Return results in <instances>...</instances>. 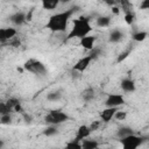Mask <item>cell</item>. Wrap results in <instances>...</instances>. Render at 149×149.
<instances>
[{
    "label": "cell",
    "instance_id": "6da1fadb",
    "mask_svg": "<svg viewBox=\"0 0 149 149\" xmlns=\"http://www.w3.org/2000/svg\"><path fill=\"white\" fill-rule=\"evenodd\" d=\"M73 13H74V9L71 8V9H66L64 12L51 15L48 22L45 23V28H48L52 33H64L68 28V23L71 16L73 15Z\"/></svg>",
    "mask_w": 149,
    "mask_h": 149
},
{
    "label": "cell",
    "instance_id": "7a4b0ae2",
    "mask_svg": "<svg viewBox=\"0 0 149 149\" xmlns=\"http://www.w3.org/2000/svg\"><path fill=\"white\" fill-rule=\"evenodd\" d=\"M92 31V26L90 23V19L86 16H79L73 20V26L68 34V40L71 38H84L90 35Z\"/></svg>",
    "mask_w": 149,
    "mask_h": 149
},
{
    "label": "cell",
    "instance_id": "3957f363",
    "mask_svg": "<svg viewBox=\"0 0 149 149\" xmlns=\"http://www.w3.org/2000/svg\"><path fill=\"white\" fill-rule=\"evenodd\" d=\"M69 119H70V116L61 109H51L44 116V121L49 126H58L61 123H64Z\"/></svg>",
    "mask_w": 149,
    "mask_h": 149
},
{
    "label": "cell",
    "instance_id": "277c9868",
    "mask_svg": "<svg viewBox=\"0 0 149 149\" xmlns=\"http://www.w3.org/2000/svg\"><path fill=\"white\" fill-rule=\"evenodd\" d=\"M23 69L30 73H34L36 76H45L47 74V68L45 65L35 58H29L28 61L24 62L23 64Z\"/></svg>",
    "mask_w": 149,
    "mask_h": 149
},
{
    "label": "cell",
    "instance_id": "5b68a950",
    "mask_svg": "<svg viewBox=\"0 0 149 149\" xmlns=\"http://www.w3.org/2000/svg\"><path fill=\"white\" fill-rule=\"evenodd\" d=\"M143 142H144V137L136 134H132L123 139H120L122 149H137Z\"/></svg>",
    "mask_w": 149,
    "mask_h": 149
},
{
    "label": "cell",
    "instance_id": "8992f818",
    "mask_svg": "<svg viewBox=\"0 0 149 149\" xmlns=\"http://www.w3.org/2000/svg\"><path fill=\"white\" fill-rule=\"evenodd\" d=\"M98 52H99V50L93 49V51H92L90 55H86V56L79 58V59L76 62V64L73 65V68H72L73 71H77V72H84V71L90 66L91 62L98 56Z\"/></svg>",
    "mask_w": 149,
    "mask_h": 149
},
{
    "label": "cell",
    "instance_id": "52a82bcc",
    "mask_svg": "<svg viewBox=\"0 0 149 149\" xmlns=\"http://www.w3.org/2000/svg\"><path fill=\"white\" fill-rule=\"evenodd\" d=\"M126 102L123 94H119V93H111L107 95L106 100H105V106L106 107H114L118 108L119 106H122Z\"/></svg>",
    "mask_w": 149,
    "mask_h": 149
},
{
    "label": "cell",
    "instance_id": "ba28073f",
    "mask_svg": "<svg viewBox=\"0 0 149 149\" xmlns=\"http://www.w3.org/2000/svg\"><path fill=\"white\" fill-rule=\"evenodd\" d=\"M16 29L15 28H12V27H7V28H1L0 29V41L2 43L5 42H9L10 40L15 38V35H16Z\"/></svg>",
    "mask_w": 149,
    "mask_h": 149
},
{
    "label": "cell",
    "instance_id": "9c48e42d",
    "mask_svg": "<svg viewBox=\"0 0 149 149\" xmlns=\"http://www.w3.org/2000/svg\"><path fill=\"white\" fill-rule=\"evenodd\" d=\"M91 133H92V130L90 129V127H88V126H86V125H81V126H79V127H78L74 139H76L77 141L81 142L83 140L88 139V137H90V135H91Z\"/></svg>",
    "mask_w": 149,
    "mask_h": 149
},
{
    "label": "cell",
    "instance_id": "30bf717a",
    "mask_svg": "<svg viewBox=\"0 0 149 149\" xmlns=\"http://www.w3.org/2000/svg\"><path fill=\"white\" fill-rule=\"evenodd\" d=\"M118 111L119 109L118 108H114V107H106V108H104L100 112V119H101V121L102 122H109L114 118V115H115V113Z\"/></svg>",
    "mask_w": 149,
    "mask_h": 149
},
{
    "label": "cell",
    "instance_id": "8fae6325",
    "mask_svg": "<svg viewBox=\"0 0 149 149\" xmlns=\"http://www.w3.org/2000/svg\"><path fill=\"white\" fill-rule=\"evenodd\" d=\"M120 86H121V90L126 93H132L136 90V85H135V81L130 78H123L120 83Z\"/></svg>",
    "mask_w": 149,
    "mask_h": 149
},
{
    "label": "cell",
    "instance_id": "7c38bea8",
    "mask_svg": "<svg viewBox=\"0 0 149 149\" xmlns=\"http://www.w3.org/2000/svg\"><path fill=\"white\" fill-rule=\"evenodd\" d=\"M97 41V36L94 35H88L84 38L80 40L79 44L80 47H83L85 50H93L94 49V42Z\"/></svg>",
    "mask_w": 149,
    "mask_h": 149
},
{
    "label": "cell",
    "instance_id": "4fadbf2b",
    "mask_svg": "<svg viewBox=\"0 0 149 149\" xmlns=\"http://www.w3.org/2000/svg\"><path fill=\"white\" fill-rule=\"evenodd\" d=\"M10 21L15 26H21L27 21V16H26V14L23 12H17V13H15V14H13L10 16Z\"/></svg>",
    "mask_w": 149,
    "mask_h": 149
},
{
    "label": "cell",
    "instance_id": "5bb4252c",
    "mask_svg": "<svg viewBox=\"0 0 149 149\" xmlns=\"http://www.w3.org/2000/svg\"><path fill=\"white\" fill-rule=\"evenodd\" d=\"M98 146H99V143L97 140L86 139V140L81 141V149H98Z\"/></svg>",
    "mask_w": 149,
    "mask_h": 149
},
{
    "label": "cell",
    "instance_id": "9a60e30c",
    "mask_svg": "<svg viewBox=\"0 0 149 149\" xmlns=\"http://www.w3.org/2000/svg\"><path fill=\"white\" fill-rule=\"evenodd\" d=\"M58 5H59L58 0H43L42 1V8L48 9V10H52V9L57 8Z\"/></svg>",
    "mask_w": 149,
    "mask_h": 149
},
{
    "label": "cell",
    "instance_id": "2e32d148",
    "mask_svg": "<svg viewBox=\"0 0 149 149\" xmlns=\"http://www.w3.org/2000/svg\"><path fill=\"white\" fill-rule=\"evenodd\" d=\"M122 37H123V34H122L119 29H114V30H112L111 34H109V42L118 43V42H120V41L122 40Z\"/></svg>",
    "mask_w": 149,
    "mask_h": 149
},
{
    "label": "cell",
    "instance_id": "e0dca14e",
    "mask_svg": "<svg viewBox=\"0 0 149 149\" xmlns=\"http://www.w3.org/2000/svg\"><path fill=\"white\" fill-rule=\"evenodd\" d=\"M111 23V16H99L97 19V26L100 28L108 27Z\"/></svg>",
    "mask_w": 149,
    "mask_h": 149
},
{
    "label": "cell",
    "instance_id": "ac0fdd59",
    "mask_svg": "<svg viewBox=\"0 0 149 149\" xmlns=\"http://www.w3.org/2000/svg\"><path fill=\"white\" fill-rule=\"evenodd\" d=\"M132 134H134L132 128H129V127H121V128H119L116 135H118L119 139H123V137H126L128 135H132Z\"/></svg>",
    "mask_w": 149,
    "mask_h": 149
},
{
    "label": "cell",
    "instance_id": "d6986e66",
    "mask_svg": "<svg viewBox=\"0 0 149 149\" xmlns=\"http://www.w3.org/2000/svg\"><path fill=\"white\" fill-rule=\"evenodd\" d=\"M64 149H81V142H79L76 139H73V140L69 141L64 146Z\"/></svg>",
    "mask_w": 149,
    "mask_h": 149
},
{
    "label": "cell",
    "instance_id": "ffe728a7",
    "mask_svg": "<svg viewBox=\"0 0 149 149\" xmlns=\"http://www.w3.org/2000/svg\"><path fill=\"white\" fill-rule=\"evenodd\" d=\"M148 36V33L147 31H137V33H134L132 35V38L135 41V42H142L147 38Z\"/></svg>",
    "mask_w": 149,
    "mask_h": 149
},
{
    "label": "cell",
    "instance_id": "44dd1931",
    "mask_svg": "<svg viewBox=\"0 0 149 149\" xmlns=\"http://www.w3.org/2000/svg\"><path fill=\"white\" fill-rule=\"evenodd\" d=\"M62 98V93L59 91H52L47 94V100L49 101H58Z\"/></svg>",
    "mask_w": 149,
    "mask_h": 149
},
{
    "label": "cell",
    "instance_id": "7402d4cb",
    "mask_svg": "<svg viewBox=\"0 0 149 149\" xmlns=\"http://www.w3.org/2000/svg\"><path fill=\"white\" fill-rule=\"evenodd\" d=\"M58 133L57 130V126H48L44 130H43V135L45 136H54Z\"/></svg>",
    "mask_w": 149,
    "mask_h": 149
},
{
    "label": "cell",
    "instance_id": "603a6c76",
    "mask_svg": "<svg viewBox=\"0 0 149 149\" xmlns=\"http://www.w3.org/2000/svg\"><path fill=\"white\" fill-rule=\"evenodd\" d=\"M94 98V92L92 88H86L84 92H83V99L85 101H90Z\"/></svg>",
    "mask_w": 149,
    "mask_h": 149
},
{
    "label": "cell",
    "instance_id": "cb8c5ba5",
    "mask_svg": "<svg viewBox=\"0 0 149 149\" xmlns=\"http://www.w3.org/2000/svg\"><path fill=\"white\" fill-rule=\"evenodd\" d=\"M17 104H20V100L16 99V98H9V99L6 101V105L12 109V112H14V107H15Z\"/></svg>",
    "mask_w": 149,
    "mask_h": 149
},
{
    "label": "cell",
    "instance_id": "d4e9b609",
    "mask_svg": "<svg viewBox=\"0 0 149 149\" xmlns=\"http://www.w3.org/2000/svg\"><path fill=\"white\" fill-rule=\"evenodd\" d=\"M134 20H135V15H134L133 12H128V13L125 14V22L127 24H129V26L133 24L134 23Z\"/></svg>",
    "mask_w": 149,
    "mask_h": 149
},
{
    "label": "cell",
    "instance_id": "484cf974",
    "mask_svg": "<svg viewBox=\"0 0 149 149\" xmlns=\"http://www.w3.org/2000/svg\"><path fill=\"white\" fill-rule=\"evenodd\" d=\"M0 113H1V115H7V114L12 113V109L6 105V102H1L0 104Z\"/></svg>",
    "mask_w": 149,
    "mask_h": 149
},
{
    "label": "cell",
    "instance_id": "4316f807",
    "mask_svg": "<svg viewBox=\"0 0 149 149\" xmlns=\"http://www.w3.org/2000/svg\"><path fill=\"white\" fill-rule=\"evenodd\" d=\"M126 116H127V112H125V111H118L115 113V115H114V119L118 120V121H123L126 119Z\"/></svg>",
    "mask_w": 149,
    "mask_h": 149
},
{
    "label": "cell",
    "instance_id": "83f0119b",
    "mask_svg": "<svg viewBox=\"0 0 149 149\" xmlns=\"http://www.w3.org/2000/svg\"><path fill=\"white\" fill-rule=\"evenodd\" d=\"M10 122H12V116H10V114L1 115V119H0V123H1V125H9Z\"/></svg>",
    "mask_w": 149,
    "mask_h": 149
},
{
    "label": "cell",
    "instance_id": "f1b7e54d",
    "mask_svg": "<svg viewBox=\"0 0 149 149\" xmlns=\"http://www.w3.org/2000/svg\"><path fill=\"white\" fill-rule=\"evenodd\" d=\"M100 122L101 121H99V120H95V121H93L88 127H90V129L92 130V132H94V130H97L99 127H100Z\"/></svg>",
    "mask_w": 149,
    "mask_h": 149
},
{
    "label": "cell",
    "instance_id": "f546056e",
    "mask_svg": "<svg viewBox=\"0 0 149 149\" xmlns=\"http://www.w3.org/2000/svg\"><path fill=\"white\" fill-rule=\"evenodd\" d=\"M128 55H129V50H127V51H125V52H122V54H120L119 55V57H118V63H120V62H122L123 59H126L127 57H128Z\"/></svg>",
    "mask_w": 149,
    "mask_h": 149
},
{
    "label": "cell",
    "instance_id": "4dcf8cb0",
    "mask_svg": "<svg viewBox=\"0 0 149 149\" xmlns=\"http://www.w3.org/2000/svg\"><path fill=\"white\" fill-rule=\"evenodd\" d=\"M140 9H149V0H142L140 3Z\"/></svg>",
    "mask_w": 149,
    "mask_h": 149
},
{
    "label": "cell",
    "instance_id": "1f68e13d",
    "mask_svg": "<svg viewBox=\"0 0 149 149\" xmlns=\"http://www.w3.org/2000/svg\"><path fill=\"white\" fill-rule=\"evenodd\" d=\"M33 12H34V9H30V10H29V13H27V14H26V16H27V21H30V20H31Z\"/></svg>",
    "mask_w": 149,
    "mask_h": 149
},
{
    "label": "cell",
    "instance_id": "d6a6232c",
    "mask_svg": "<svg viewBox=\"0 0 149 149\" xmlns=\"http://www.w3.org/2000/svg\"><path fill=\"white\" fill-rule=\"evenodd\" d=\"M112 12H113V14H119L120 9H119L118 7H113V8H112Z\"/></svg>",
    "mask_w": 149,
    "mask_h": 149
},
{
    "label": "cell",
    "instance_id": "836d02e7",
    "mask_svg": "<svg viewBox=\"0 0 149 149\" xmlns=\"http://www.w3.org/2000/svg\"><path fill=\"white\" fill-rule=\"evenodd\" d=\"M1 149H2V148H1Z\"/></svg>",
    "mask_w": 149,
    "mask_h": 149
}]
</instances>
